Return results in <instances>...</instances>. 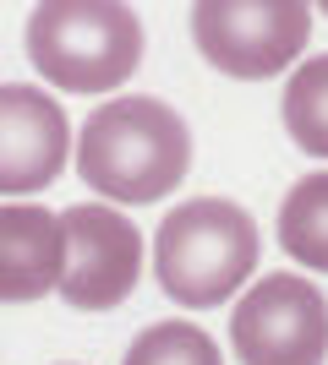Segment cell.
I'll use <instances>...</instances> for the list:
<instances>
[{
    "label": "cell",
    "instance_id": "obj_8",
    "mask_svg": "<svg viewBox=\"0 0 328 365\" xmlns=\"http://www.w3.org/2000/svg\"><path fill=\"white\" fill-rule=\"evenodd\" d=\"M66 278V213L11 197L0 213V294L6 305H33Z\"/></svg>",
    "mask_w": 328,
    "mask_h": 365
},
{
    "label": "cell",
    "instance_id": "obj_11",
    "mask_svg": "<svg viewBox=\"0 0 328 365\" xmlns=\"http://www.w3.org/2000/svg\"><path fill=\"white\" fill-rule=\"evenodd\" d=\"M121 365H224V354H219L208 327H197L187 317H170V322L142 327Z\"/></svg>",
    "mask_w": 328,
    "mask_h": 365
},
{
    "label": "cell",
    "instance_id": "obj_6",
    "mask_svg": "<svg viewBox=\"0 0 328 365\" xmlns=\"http://www.w3.org/2000/svg\"><path fill=\"white\" fill-rule=\"evenodd\" d=\"M142 278V235L121 207L77 202L66 207V278L61 300L71 311H109Z\"/></svg>",
    "mask_w": 328,
    "mask_h": 365
},
{
    "label": "cell",
    "instance_id": "obj_9",
    "mask_svg": "<svg viewBox=\"0 0 328 365\" xmlns=\"http://www.w3.org/2000/svg\"><path fill=\"white\" fill-rule=\"evenodd\" d=\"M279 245L296 267L328 273V169L301 175L279 202Z\"/></svg>",
    "mask_w": 328,
    "mask_h": 365
},
{
    "label": "cell",
    "instance_id": "obj_10",
    "mask_svg": "<svg viewBox=\"0 0 328 365\" xmlns=\"http://www.w3.org/2000/svg\"><path fill=\"white\" fill-rule=\"evenodd\" d=\"M284 131L301 153L328 158V55L301 61L284 82Z\"/></svg>",
    "mask_w": 328,
    "mask_h": 365
},
{
    "label": "cell",
    "instance_id": "obj_7",
    "mask_svg": "<svg viewBox=\"0 0 328 365\" xmlns=\"http://www.w3.org/2000/svg\"><path fill=\"white\" fill-rule=\"evenodd\" d=\"M0 125H6V148H0L6 197H33V191L61 180L66 158H71V120L44 88L6 82L0 88Z\"/></svg>",
    "mask_w": 328,
    "mask_h": 365
},
{
    "label": "cell",
    "instance_id": "obj_3",
    "mask_svg": "<svg viewBox=\"0 0 328 365\" xmlns=\"http://www.w3.org/2000/svg\"><path fill=\"white\" fill-rule=\"evenodd\" d=\"M28 61L61 93H115L142 66V22L126 0H39Z\"/></svg>",
    "mask_w": 328,
    "mask_h": 365
},
{
    "label": "cell",
    "instance_id": "obj_4",
    "mask_svg": "<svg viewBox=\"0 0 328 365\" xmlns=\"http://www.w3.org/2000/svg\"><path fill=\"white\" fill-rule=\"evenodd\" d=\"M192 38L214 71L268 82L312 44V0H192Z\"/></svg>",
    "mask_w": 328,
    "mask_h": 365
},
{
    "label": "cell",
    "instance_id": "obj_1",
    "mask_svg": "<svg viewBox=\"0 0 328 365\" xmlns=\"http://www.w3.org/2000/svg\"><path fill=\"white\" fill-rule=\"evenodd\" d=\"M192 169V131L164 98L121 93L99 104L77 131V175L115 207L170 197Z\"/></svg>",
    "mask_w": 328,
    "mask_h": 365
},
{
    "label": "cell",
    "instance_id": "obj_12",
    "mask_svg": "<svg viewBox=\"0 0 328 365\" xmlns=\"http://www.w3.org/2000/svg\"><path fill=\"white\" fill-rule=\"evenodd\" d=\"M312 6H323V11H328V0H312Z\"/></svg>",
    "mask_w": 328,
    "mask_h": 365
},
{
    "label": "cell",
    "instance_id": "obj_5",
    "mask_svg": "<svg viewBox=\"0 0 328 365\" xmlns=\"http://www.w3.org/2000/svg\"><path fill=\"white\" fill-rule=\"evenodd\" d=\"M241 365H328V300L301 273H263L230 311Z\"/></svg>",
    "mask_w": 328,
    "mask_h": 365
},
{
    "label": "cell",
    "instance_id": "obj_2",
    "mask_svg": "<svg viewBox=\"0 0 328 365\" xmlns=\"http://www.w3.org/2000/svg\"><path fill=\"white\" fill-rule=\"evenodd\" d=\"M257 251H263V240H257V224L241 202L192 197L159 218L154 278L164 300L187 305V311H214V305H230L252 284Z\"/></svg>",
    "mask_w": 328,
    "mask_h": 365
}]
</instances>
